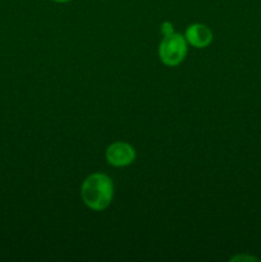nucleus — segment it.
<instances>
[{"mask_svg": "<svg viewBox=\"0 0 261 262\" xmlns=\"http://www.w3.org/2000/svg\"><path fill=\"white\" fill-rule=\"evenodd\" d=\"M114 197V183L104 173H92L82 182L81 199L92 211H102L110 206Z\"/></svg>", "mask_w": 261, "mask_h": 262, "instance_id": "f257e3e1", "label": "nucleus"}, {"mask_svg": "<svg viewBox=\"0 0 261 262\" xmlns=\"http://www.w3.org/2000/svg\"><path fill=\"white\" fill-rule=\"evenodd\" d=\"M188 51V42L184 35L174 32L164 36L158 48L159 59L166 67H177L186 59Z\"/></svg>", "mask_w": 261, "mask_h": 262, "instance_id": "f03ea898", "label": "nucleus"}, {"mask_svg": "<svg viewBox=\"0 0 261 262\" xmlns=\"http://www.w3.org/2000/svg\"><path fill=\"white\" fill-rule=\"evenodd\" d=\"M105 159L107 164L115 168H124L136 160V150L130 143L117 141L107 146L105 151Z\"/></svg>", "mask_w": 261, "mask_h": 262, "instance_id": "7ed1b4c3", "label": "nucleus"}, {"mask_svg": "<svg viewBox=\"0 0 261 262\" xmlns=\"http://www.w3.org/2000/svg\"><path fill=\"white\" fill-rule=\"evenodd\" d=\"M184 38L188 42V45L196 49H205L212 42L214 35H212V31L210 30L209 26L204 25V23H193L186 28Z\"/></svg>", "mask_w": 261, "mask_h": 262, "instance_id": "20e7f679", "label": "nucleus"}, {"mask_svg": "<svg viewBox=\"0 0 261 262\" xmlns=\"http://www.w3.org/2000/svg\"><path fill=\"white\" fill-rule=\"evenodd\" d=\"M160 32L163 33V36H168V35H171V33H174L176 31H174V26L171 22H163L160 26Z\"/></svg>", "mask_w": 261, "mask_h": 262, "instance_id": "39448f33", "label": "nucleus"}, {"mask_svg": "<svg viewBox=\"0 0 261 262\" xmlns=\"http://www.w3.org/2000/svg\"><path fill=\"white\" fill-rule=\"evenodd\" d=\"M230 261H258V260L256 257H253V256L238 255V256H234V257L230 258Z\"/></svg>", "mask_w": 261, "mask_h": 262, "instance_id": "423d86ee", "label": "nucleus"}, {"mask_svg": "<svg viewBox=\"0 0 261 262\" xmlns=\"http://www.w3.org/2000/svg\"><path fill=\"white\" fill-rule=\"evenodd\" d=\"M51 2L58 3V4H64V3H69V2H72V0H51Z\"/></svg>", "mask_w": 261, "mask_h": 262, "instance_id": "0eeeda50", "label": "nucleus"}]
</instances>
